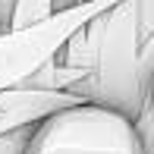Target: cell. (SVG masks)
Instances as JSON below:
<instances>
[{
	"instance_id": "8992f818",
	"label": "cell",
	"mask_w": 154,
	"mask_h": 154,
	"mask_svg": "<svg viewBox=\"0 0 154 154\" xmlns=\"http://www.w3.org/2000/svg\"><path fill=\"white\" fill-rule=\"evenodd\" d=\"M135 129H138V138H142L145 154H154V104L151 101H145L142 113L135 116Z\"/></svg>"
},
{
	"instance_id": "277c9868",
	"label": "cell",
	"mask_w": 154,
	"mask_h": 154,
	"mask_svg": "<svg viewBox=\"0 0 154 154\" xmlns=\"http://www.w3.org/2000/svg\"><path fill=\"white\" fill-rule=\"evenodd\" d=\"M54 0H16L10 16V29H29L35 22H44L54 16Z\"/></svg>"
},
{
	"instance_id": "52a82bcc",
	"label": "cell",
	"mask_w": 154,
	"mask_h": 154,
	"mask_svg": "<svg viewBox=\"0 0 154 154\" xmlns=\"http://www.w3.org/2000/svg\"><path fill=\"white\" fill-rule=\"evenodd\" d=\"M135 10H138V35L145 41L154 32V0H135Z\"/></svg>"
},
{
	"instance_id": "9c48e42d",
	"label": "cell",
	"mask_w": 154,
	"mask_h": 154,
	"mask_svg": "<svg viewBox=\"0 0 154 154\" xmlns=\"http://www.w3.org/2000/svg\"><path fill=\"white\" fill-rule=\"evenodd\" d=\"M148 101L154 104V79H151V85H148Z\"/></svg>"
},
{
	"instance_id": "ba28073f",
	"label": "cell",
	"mask_w": 154,
	"mask_h": 154,
	"mask_svg": "<svg viewBox=\"0 0 154 154\" xmlns=\"http://www.w3.org/2000/svg\"><path fill=\"white\" fill-rule=\"evenodd\" d=\"M6 129H16V120L6 116V113H0V132H6Z\"/></svg>"
},
{
	"instance_id": "6da1fadb",
	"label": "cell",
	"mask_w": 154,
	"mask_h": 154,
	"mask_svg": "<svg viewBox=\"0 0 154 154\" xmlns=\"http://www.w3.org/2000/svg\"><path fill=\"white\" fill-rule=\"evenodd\" d=\"M142 35H138L135 0H120L101 13V41H97L94 69L72 88L82 101L113 107L135 120L148 101V82L142 75Z\"/></svg>"
},
{
	"instance_id": "5b68a950",
	"label": "cell",
	"mask_w": 154,
	"mask_h": 154,
	"mask_svg": "<svg viewBox=\"0 0 154 154\" xmlns=\"http://www.w3.org/2000/svg\"><path fill=\"white\" fill-rule=\"evenodd\" d=\"M32 132H35V123L0 132V154H25L29 151V142H32Z\"/></svg>"
},
{
	"instance_id": "7a4b0ae2",
	"label": "cell",
	"mask_w": 154,
	"mask_h": 154,
	"mask_svg": "<svg viewBox=\"0 0 154 154\" xmlns=\"http://www.w3.org/2000/svg\"><path fill=\"white\" fill-rule=\"evenodd\" d=\"M25 154H145V148L132 116L82 101L35 123Z\"/></svg>"
},
{
	"instance_id": "3957f363",
	"label": "cell",
	"mask_w": 154,
	"mask_h": 154,
	"mask_svg": "<svg viewBox=\"0 0 154 154\" xmlns=\"http://www.w3.org/2000/svg\"><path fill=\"white\" fill-rule=\"evenodd\" d=\"M120 0H85L69 10H57L51 19L35 22L29 29H10L0 35V91L19 88L32 72H38L47 60L57 57V51L69 41V35L79 32L85 22L101 16Z\"/></svg>"
}]
</instances>
